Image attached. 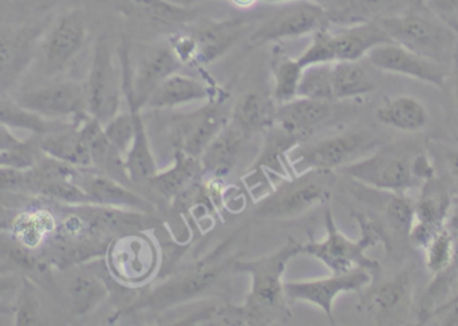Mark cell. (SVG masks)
Wrapping results in <instances>:
<instances>
[{"instance_id":"cell-1","label":"cell","mask_w":458,"mask_h":326,"mask_svg":"<svg viewBox=\"0 0 458 326\" xmlns=\"http://www.w3.org/2000/svg\"><path fill=\"white\" fill-rule=\"evenodd\" d=\"M360 228V239L347 238L336 227L330 210H326L325 226L327 236L323 241L301 244V254L311 255L319 260L333 274H344L355 270H368L374 277L381 271L377 261L366 255L376 244L385 242L381 225L365 214H355Z\"/></svg>"},{"instance_id":"cell-2","label":"cell","mask_w":458,"mask_h":326,"mask_svg":"<svg viewBox=\"0 0 458 326\" xmlns=\"http://www.w3.org/2000/svg\"><path fill=\"white\" fill-rule=\"evenodd\" d=\"M393 42L425 58L452 67L458 51V35L424 3L400 15L379 19Z\"/></svg>"},{"instance_id":"cell-3","label":"cell","mask_w":458,"mask_h":326,"mask_svg":"<svg viewBox=\"0 0 458 326\" xmlns=\"http://www.w3.org/2000/svg\"><path fill=\"white\" fill-rule=\"evenodd\" d=\"M301 254V244L290 239L279 252L259 260L244 261L234 270L250 276V292L244 306L252 314L256 325L269 324L285 309L284 277L288 261Z\"/></svg>"},{"instance_id":"cell-4","label":"cell","mask_w":458,"mask_h":326,"mask_svg":"<svg viewBox=\"0 0 458 326\" xmlns=\"http://www.w3.org/2000/svg\"><path fill=\"white\" fill-rule=\"evenodd\" d=\"M393 42L377 21H355L341 29L330 26L312 34L309 47L298 58L301 67L339 61H360L382 43Z\"/></svg>"},{"instance_id":"cell-5","label":"cell","mask_w":458,"mask_h":326,"mask_svg":"<svg viewBox=\"0 0 458 326\" xmlns=\"http://www.w3.org/2000/svg\"><path fill=\"white\" fill-rule=\"evenodd\" d=\"M330 171H310L290 175L280 182L256 207V215L268 219H284L303 214L326 203L331 195Z\"/></svg>"},{"instance_id":"cell-6","label":"cell","mask_w":458,"mask_h":326,"mask_svg":"<svg viewBox=\"0 0 458 326\" xmlns=\"http://www.w3.org/2000/svg\"><path fill=\"white\" fill-rule=\"evenodd\" d=\"M414 155L397 148H384L368 158L352 161L339 168L350 179L389 193H406L411 188L421 187L414 176L411 163Z\"/></svg>"},{"instance_id":"cell-7","label":"cell","mask_w":458,"mask_h":326,"mask_svg":"<svg viewBox=\"0 0 458 326\" xmlns=\"http://www.w3.org/2000/svg\"><path fill=\"white\" fill-rule=\"evenodd\" d=\"M83 86L91 117L106 124L120 112L123 97V74L115 66L112 47L105 35L97 40L90 72Z\"/></svg>"},{"instance_id":"cell-8","label":"cell","mask_w":458,"mask_h":326,"mask_svg":"<svg viewBox=\"0 0 458 326\" xmlns=\"http://www.w3.org/2000/svg\"><path fill=\"white\" fill-rule=\"evenodd\" d=\"M105 257L110 276L128 287H140L152 279L160 258L155 242L145 231L115 236Z\"/></svg>"},{"instance_id":"cell-9","label":"cell","mask_w":458,"mask_h":326,"mask_svg":"<svg viewBox=\"0 0 458 326\" xmlns=\"http://www.w3.org/2000/svg\"><path fill=\"white\" fill-rule=\"evenodd\" d=\"M373 147H376V142L368 134H339L309 144L301 142L288 153V161L295 174L310 169L333 172L352 163L355 156Z\"/></svg>"},{"instance_id":"cell-10","label":"cell","mask_w":458,"mask_h":326,"mask_svg":"<svg viewBox=\"0 0 458 326\" xmlns=\"http://www.w3.org/2000/svg\"><path fill=\"white\" fill-rule=\"evenodd\" d=\"M330 15L325 8L310 0H291L283 3L276 13L267 19L250 35L255 45L315 34L330 26Z\"/></svg>"},{"instance_id":"cell-11","label":"cell","mask_w":458,"mask_h":326,"mask_svg":"<svg viewBox=\"0 0 458 326\" xmlns=\"http://www.w3.org/2000/svg\"><path fill=\"white\" fill-rule=\"evenodd\" d=\"M373 281L374 276L370 271L355 270L333 274L327 279L284 282V293L288 301L318 306L330 322H334V303L336 297L344 293H362Z\"/></svg>"},{"instance_id":"cell-12","label":"cell","mask_w":458,"mask_h":326,"mask_svg":"<svg viewBox=\"0 0 458 326\" xmlns=\"http://www.w3.org/2000/svg\"><path fill=\"white\" fill-rule=\"evenodd\" d=\"M182 67V64L171 45L156 46L148 50L134 72L125 64L123 70V97L128 99L129 107H144L153 90Z\"/></svg>"},{"instance_id":"cell-13","label":"cell","mask_w":458,"mask_h":326,"mask_svg":"<svg viewBox=\"0 0 458 326\" xmlns=\"http://www.w3.org/2000/svg\"><path fill=\"white\" fill-rule=\"evenodd\" d=\"M366 59L381 72L413 78L437 88H444L451 78L452 67L425 58L395 42L376 46L369 51Z\"/></svg>"},{"instance_id":"cell-14","label":"cell","mask_w":458,"mask_h":326,"mask_svg":"<svg viewBox=\"0 0 458 326\" xmlns=\"http://www.w3.org/2000/svg\"><path fill=\"white\" fill-rule=\"evenodd\" d=\"M16 101L47 118H74L75 121L85 117L88 113L85 86L74 81H56L23 91L16 97Z\"/></svg>"},{"instance_id":"cell-15","label":"cell","mask_w":458,"mask_h":326,"mask_svg":"<svg viewBox=\"0 0 458 326\" xmlns=\"http://www.w3.org/2000/svg\"><path fill=\"white\" fill-rule=\"evenodd\" d=\"M223 270H225V265L216 260L199 263L196 268H191L185 273L158 285L144 298L141 306L152 311L163 312L193 300L206 293L209 287H214L215 282L222 276Z\"/></svg>"},{"instance_id":"cell-16","label":"cell","mask_w":458,"mask_h":326,"mask_svg":"<svg viewBox=\"0 0 458 326\" xmlns=\"http://www.w3.org/2000/svg\"><path fill=\"white\" fill-rule=\"evenodd\" d=\"M88 23L82 10L59 16L42 45L43 72L48 77L61 74L85 45Z\"/></svg>"},{"instance_id":"cell-17","label":"cell","mask_w":458,"mask_h":326,"mask_svg":"<svg viewBox=\"0 0 458 326\" xmlns=\"http://www.w3.org/2000/svg\"><path fill=\"white\" fill-rule=\"evenodd\" d=\"M219 105H207L198 112L182 116L172 128L174 152L182 150L188 155L200 158L209 142L228 123Z\"/></svg>"},{"instance_id":"cell-18","label":"cell","mask_w":458,"mask_h":326,"mask_svg":"<svg viewBox=\"0 0 458 326\" xmlns=\"http://www.w3.org/2000/svg\"><path fill=\"white\" fill-rule=\"evenodd\" d=\"M81 187L90 196L91 203L98 206L117 207L153 214L150 202L129 190L126 184L96 168H81Z\"/></svg>"},{"instance_id":"cell-19","label":"cell","mask_w":458,"mask_h":326,"mask_svg":"<svg viewBox=\"0 0 458 326\" xmlns=\"http://www.w3.org/2000/svg\"><path fill=\"white\" fill-rule=\"evenodd\" d=\"M247 136L239 126L228 121L199 158L204 176L222 179L228 176L242 158Z\"/></svg>"},{"instance_id":"cell-20","label":"cell","mask_w":458,"mask_h":326,"mask_svg":"<svg viewBox=\"0 0 458 326\" xmlns=\"http://www.w3.org/2000/svg\"><path fill=\"white\" fill-rule=\"evenodd\" d=\"M331 115L330 102L296 97L293 101L276 105L272 125L279 126L288 133L306 142L315 128L325 123Z\"/></svg>"},{"instance_id":"cell-21","label":"cell","mask_w":458,"mask_h":326,"mask_svg":"<svg viewBox=\"0 0 458 326\" xmlns=\"http://www.w3.org/2000/svg\"><path fill=\"white\" fill-rule=\"evenodd\" d=\"M203 177L200 159L176 150L174 164L165 171L158 169L148 185L164 199L176 201L190 193Z\"/></svg>"},{"instance_id":"cell-22","label":"cell","mask_w":458,"mask_h":326,"mask_svg":"<svg viewBox=\"0 0 458 326\" xmlns=\"http://www.w3.org/2000/svg\"><path fill=\"white\" fill-rule=\"evenodd\" d=\"M74 207L97 228L113 238L123 234L141 233V231L149 230L155 225L152 214H147V212L98 206V204H83V206Z\"/></svg>"},{"instance_id":"cell-23","label":"cell","mask_w":458,"mask_h":326,"mask_svg":"<svg viewBox=\"0 0 458 326\" xmlns=\"http://www.w3.org/2000/svg\"><path fill=\"white\" fill-rule=\"evenodd\" d=\"M209 86L190 75L176 72L166 77L150 94L145 107L148 109H172L211 97Z\"/></svg>"},{"instance_id":"cell-24","label":"cell","mask_w":458,"mask_h":326,"mask_svg":"<svg viewBox=\"0 0 458 326\" xmlns=\"http://www.w3.org/2000/svg\"><path fill=\"white\" fill-rule=\"evenodd\" d=\"M242 26V21H216L192 34L196 42L195 64H211L225 56L239 39Z\"/></svg>"},{"instance_id":"cell-25","label":"cell","mask_w":458,"mask_h":326,"mask_svg":"<svg viewBox=\"0 0 458 326\" xmlns=\"http://www.w3.org/2000/svg\"><path fill=\"white\" fill-rule=\"evenodd\" d=\"M360 306L371 316L384 317L400 311L411 295V279L408 273L400 274L389 281L363 290Z\"/></svg>"},{"instance_id":"cell-26","label":"cell","mask_w":458,"mask_h":326,"mask_svg":"<svg viewBox=\"0 0 458 326\" xmlns=\"http://www.w3.org/2000/svg\"><path fill=\"white\" fill-rule=\"evenodd\" d=\"M40 150L56 160L72 164L78 168H93L90 152L81 137L77 121L70 129L59 128L45 134Z\"/></svg>"},{"instance_id":"cell-27","label":"cell","mask_w":458,"mask_h":326,"mask_svg":"<svg viewBox=\"0 0 458 326\" xmlns=\"http://www.w3.org/2000/svg\"><path fill=\"white\" fill-rule=\"evenodd\" d=\"M38 32L21 30L0 37V81L11 82L31 61Z\"/></svg>"},{"instance_id":"cell-28","label":"cell","mask_w":458,"mask_h":326,"mask_svg":"<svg viewBox=\"0 0 458 326\" xmlns=\"http://www.w3.org/2000/svg\"><path fill=\"white\" fill-rule=\"evenodd\" d=\"M377 117L384 125L406 133L422 131L429 121L427 107L411 96L386 99L377 112Z\"/></svg>"},{"instance_id":"cell-29","label":"cell","mask_w":458,"mask_h":326,"mask_svg":"<svg viewBox=\"0 0 458 326\" xmlns=\"http://www.w3.org/2000/svg\"><path fill=\"white\" fill-rule=\"evenodd\" d=\"M129 107L134 110L136 134H134L133 144L125 156V168L129 180L133 184H148V182L158 172L157 164H156V159L153 156L152 148H150L141 109H137L134 107Z\"/></svg>"},{"instance_id":"cell-30","label":"cell","mask_w":458,"mask_h":326,"mask_svg":"<svg viewBox=\"0 0 458 326\" xmlns=\"http://www.w3.org/2000/svg\"><path fill=\"white\" fill-rule=\"evenodd\" d=\"M377 81L369 66L360 61H339L333 64L334 99H349L376 90Z\"/></svg>"},{"instance_id":"cell-31","label":"cell","mask_w":458,"mask_h":326,"mask_svg":"<svg viewBox=\"0 0 458 326\" xmlns=\"http://www.w3.org/2000/svg\"><path fill=\"white\" fill-rule=\"evenodd\" d=\"M454 231V230H452ZM454 233V255L451 265L433 276L427 292L422 296L419 308L420 324H428L436 317L438 309L452 297L458 287V233Z\"/></svg>"},{"instance_id":"cell-32","label":"cell","mask_w":458,"mask_h":326,"mask_svg":"<svg viewBox=\"0 0 458 326\" xmlns=\"http://www.w3.org/2000/svg\"><path fill=\"white\" fill-rule=\"evenodd\" d=\"M451 204L452 196L448 191L436 179L429 180L425 183L419 201L414 203V220L433 230H443L448 222Z\"/></svg>"},{"instance_id":"cell-33","label":"cell","mask_w":458,"mask_h":326,"mask_svg":"<svg viewBox=\"0 0 458 326\" xmlns=\"http://www.w3.org/2000/svg\"><path fill=\"white\" fill-rule=\"evenodd\" d=\"M275 107L260 94H244L237 99L232 110L231 121L250 136L263 129L267 131L274 124Z\"/></svg>"},{"instance_id":"cell-34","label":"cell","mask_w":458,"mask_h":326,"mask_svg":"<svg viewBox=\"0 0 458 326\" xmlns=\"http://www.w3.org/2000/svg\"><path fill=\"white\" fill-rule=\"evenodd\" d=\"M107 293L104 279L90 273L77 274L67 284V295L72 312L80 316H85L98 308L106 300Z\"/></svg>"},{"instance_id":"cell-35","label":"cell","mask_w":458,"mask_h":326,"mask_svg":"<svg viewBox=\"0 0 458 326\" xmlns=\"http://www.w3.org/2000/svg\"><path fill=\"white\" fill-rule=\"evenodd\" d=\"M0 125L8 129H21L32 133L46 134L55 131L47 118L21 107L16 99L0 96Z\"/></svg>"},{"instance_id":"cell-36","label":"cell","mask_w":458,"mask_h":326,"mask_svg":"<svg viewBox=\"0 0 458 326\" xmlns=\"http://www.w3.org/2000/svg\"><path fill=\"white\" fill-rule=\"evenodd\" d=\"M129 11L158 23H184L195 16V11L169 0H120Z\"/></svg>"},{"instance_id":"cell-37","label":"cell","mask_w":458,"mask_h":326,"mask_svg":"<svg viewBox=\"0 0 458 326\" xmlns=\"http://www.w3.org/2000/svg\"><path fill=\"white\" fill-rule=\"evenodd\" d=\"M421 0H354L352 7L342 16V21H379L382 18L406 13Z\"/></svg>"},{"instance_id":"cell-38","label":"cell","mask_w":458,"mask_h":326,"mask_svg":"<svg viewBox=\"0 0 458 326\" xmlns=\"http://www.w3.org/2000/svg\"><path fill=\"white\" fill-rule=\"evenodd\" d=\"M303 67L298 59L287 56H277L272 61V77H274L275 104H285L298 97L299 81Z\"/></svg>"},{"instance_id":"cell-39","label":"cell","mask_w":458,"mask_h":326,"mask_svg":"<svg viewBox=\"0 0 458 326\" xmlns=\"http://www.w3.org/2000/svg\"><path fill=\"white\" fill-rule=\"evenodd\" d=\"M298 97L315 101L333 102V64H315L303 67Z\"/></svg>"},{"instance_id":"cell-40","label":"cell","mask_w":458,"mask_h":326,"mask_svg":"<svg viewBox=\"0 0 458 326\" xmlns=\"http://www.w3.org/2000/svg\"><path fill=\"white\" fill-rule=\"evenodd\" d=\"M425 265L432 276L451 265L454 255V233L449 227L436 234L435 238L424 249Z\"/></svg>"},{"instance_id":"cell-41","label":"cell","mask_w":458,"mask_h":326,"mask_svg":"<svg viewBox=\"0 0 458 326\" xmlns=\"http://www.w3.org/2000/svg\"><path fill=\"white\" fill-rule=\"evenodd\" d=\"M104 131L110 144L125 159L126 153L133 144L134 134H136L134 110L129 107L126 112H118L112 120L104 124Z\"/></svg>"},{"instance_id":"cell-42","label":"cell","mask_w":458,"mask_h":326,"mask_svg":"<svg viewBox=\"0 0 458 326\" xmlns=\"http://www.w3.org/2000/svg\"><path fill=\"white\" fill-rule=\"evenodd\" d=\"M385 215L393 230L408 238L414 222V202L405 193H392L385 206Z\"/></svg>"},{"instance_id":"cell-43","label":"cell","mask_w":458,"mask_h":326,"mask_svg":"<svg viewBox=\"0 0 458 326\" xmlns=\"http://www.w3.org/2000/svg\"><path fill=\"white\" fill-rule=\"evenodd\" d=\"M40 305L31 284L24 281L19 295L18 305L15 308L16 325H39Z\"/></svg>"},{"instance_id":"cell-44","label":"cell","mask_w":458,"mask_h":326,"mask_svg":"<svg viewBox=\"0 0 458 326\" xmlns=\"http://www.w3.org/2000/svg\"><path fill=\"white\" fill-rule=\"evenodd\" d=\"M38 160L39 159L35 150L24 142L15 147L0 150V167L29 171L37 164Z\"/></svg>"},{"instance_id":"cell-45","label":"cell","mask_w":458,"mask_h":326,"mask_svg":"<svg viewBox=\"0 0 458 326\" xmlns=\"http://www.w3.org/2000/svg\"><path fill=\"white\" fill-rule=\"evenodd\" d=\"M422 3L452 29H458V0H424Z\"/></svg>"},{"instance_id":"cell-46","label":"cell","mask_w":458,"mask_h":326,"mask_svg":"<svg viewBox=\"0 0 458 326\" xmlns=\"http://www.w3.org/2000/svg\"><path fill=\"white\" fill-rule=\"evenodd\" d=\"M27 171L0 167V190L15 193L26 190Z\"/></svg>"},{"instance_id":"cell-47","label":"cell","mask_w":458,"mask_h":326,"mask_svg":"<svg viewBox=\"0 0 458 326\" xmlns=\"http://www.w3.org/2000/svg\"><path fill=\"white\" fill-rule=\"evenodd\" d=\"M269 3H284L291 0H267ZM310 2L317 3L320 7L325 8L330 15V21H341L342 16L349 11L354 0H310Z\"/></svg>"},{"instance_id":"cell-48","label":"cell","mask_w":458,"mask_h":326,"mask_svg":"<svg viewBox=\"0 0 458 326\" xmlns=\"http://www.w3.org/2000/svg\"><path fill=\"white\" fill-rule=\"evenodd\" d=\"M411 168H413L414 176H416L422 184L429 182V180L436 179L435 166H433L432 160L428 158L427 153H416L413 158V163H411Z\"/></svg>"},{"instance_id":"cell-49","label":"cell","mask_w":458,"mask_h":326,"mask_svg":"<svg viewBox=\"0 0 458 326\" xmlns=\"http://www.w3.org/2000/svg\"><path fill=\"white\" fill-rule=\"evenodd\" d=\"M21 281L13 276H0V303L19 289Z\"/></svg>"},{"instance_id":"cell-50","label":"cell","mask_w":458,"mask_h":326,"mask_svg":"<svg viewBox=\"0 0 458 326\" xmlns=\"http://www.w3.org/2000/svg\"><path fill=\"white\" fill-rule=\"evenodd\" d=\"M21 140H19L10 129L5 126L0 125V150H7V148L15 147L21 144Z\"/></svg>"},{"instance_id":"cell-51","label":"cell","mask_w":458,"mask_h":326,"mask_svg":"<svg viewBox=\"0 0 458 326\" xmlns=\"http://www.w3.org/2000/svg\"><path fill=\"white\" fill-rule=\"evenodd\" d=\"M446 227L458 233V195L452 198L451 210H449L448 222Z\"/></svg>"},{"instance_id":"cell-52","label":"cell","mask_w":458,"mask_h":326,"mask_svg":"<svg viewBox=\"0 0 458 326\" xmlns=\"http://www.w3.org/2000/svg\"><path fill=\"white\" fill-rule=\"evenodd\" d=\"M446 166H448L449 174L458 182V150H451L446 156Z\"/></svg>"},{"instance_id":"cell-53","label":"cell","mask_w":458,"mask_h":326,"mask_svg":"<svg viewBox=\"0 0 458 326\" xmlns=\"http://www.w3.org/2000/svg\"><path fill=\"white\" fill-rule=\"evenodd\" d=\"M458 305V287L456 289V292H454V295L452 296L451 298H449L448 301H446L445 304H444L443 306H441L440 309H438L437 313H436V316H440L441 313H444V312L449 311V309L454 308V306Z\"/></svg>"},{"instance_id":"cell-54","label":"cell","mask_w":458,"mask_h":326,"mask_svg":"<svg viewBox=\"0 0 458 326\" xmlns=\"http://www.w3.org/2000/svg\"><path fill=\"white\" fill-rule=\"evenodd\" d=\"M451 77H454V94H456L458 102V51L456 56H454V64H452Z\"/></svg>"},{"instance_id":"cell-55","label":"cell","mask_w":458,"mask_h":326,"mask_svg":"<svg viewBox=\"0 0 458 326\" xmlns=\"http://www.w3.org/2000/svg\"><path fill=\"white\" fill-rule=\"evenodd\" d=\"M233 4L239 5V7H250L255 4L259 0H231Z\"/></svg>"},{"instance_id":"cell-56","label":"cell","mask_w":458,"mask_h":326,"mask_svg":"<svg viewBox=\"0 0 458 326\" xmlns=\"http://www.w3.org/2000/svg\"><path fill=\"white\" fill-rule=\"evenodd\" d=\"M454 31H456V34L458 35V29H457V30H454Z\"/></svg>"}]
</instances>
